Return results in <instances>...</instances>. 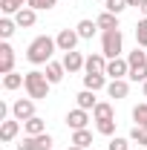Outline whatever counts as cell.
<instances>
[{"instance_id":"cell-1","label":"cell","mask_w":147,"mask_h":150,"mask_svg":"<svg viewBox=\"0 0 147 150\" xmlns=\"http://www.w3.org/2000/svg\"><path fill=\"white\" fill-rule=\"evenodd\" d=\"M55 49H58L55 38L37 35L35 40L26 46V61H29V64H35V67H46V64L52 61V55H55Z\"/></svg>"},{"instance_id":"cell-2","label":"cell","mask_w":147,"mask_h":150,"mask_svg":"<svg viewBox=\"0 0 147 150\" xmlns=\"http://www.w3.org/2000/svg\"><path fill=\"white\" fill-rule=\"evenodd\" d=\"M49 78L46 72H40V69H32V72H26V81H23V90L29 93V98H35V101H43V98H49Z\"/></svg>"},{"instance_id":"cell-3","label":"cell","mask_w":147,"mask_h":150,"mask_svg":"<svg viewBox=\"0 0 147 150\" xmlns=\"http://www.w3.org/2000/svg\"><path fill=\"white\" fill-rule=\"evenodd\" d=\"M101 52L107 55V61H112V58H121V52H124V35H121V29L101 32Z\"/></svg>"},{"instance_id":"cell-4","label":"cell","mask_w":147,"mask_h":150,"mask_svg":"<svg viewBox=\"0 0 147 150\" xmlns=\"http://www.w3.org/2000/svg\"><path fill=\"white\" fill-rule=\"evenodd\" d=\"M32 115H35V98H18V101L12 104V118L29 121Z\"/></svg>"},{"instance_id":"cell-5","label":"cell","mask_w":147,"mask_h":150,"mask_svg":"<svg viewBox=\"0 0 147 150\" xmlns=\"http://www.w3.org/2000/svg\"><path fill=\"white\" fill-rule=\"evenodd\" d=\"M84 72H87V75H107V55H104V52H92V55H87Z\"/></svg>"},{"instance_id":"cell-6","label":"cell","mask_w":147,"mask_h":150,"mask_svg":"<svg viewBox=\"0 0 147 150\" xmlns=\"http://www.w3.org/2000/svg\"><path fill=\"white\" fill-rule=\"evenodd\" d=\"M66 127L69 130H84L87 124H90V110H81V107H75V110H69L66 112Z\"/></svg>"},{"instance_id":"cell-7","label":"cell","mask_w":147,"mask_h":150,"mask_svg":"<svg viewBox=\"0 0 147 150\" xmlns=\"http://www.w3.org/2000/svg\"><path fill=\"white\" fill-rule=\"evenodd\" d=\"M78 40H81V35H78L75 29H61L58 38H55V43H58L61 52H72L75 46H78Z\"/></svg>"},{"instance_id":"cell-8","label":"cell","mask_w":147,"mask_h":150,"mask_svg":"<svg viewBox=\"0 0 147 150\" xmlns=\"http://www.w3.org/2000/svg\"><path fill=\"white\" fill-rule=\"evenodd\" d=\"M9 72H15V49L9 40H3L0 43V75H9Z\"/></svg>"},{"instance_id":"cell-9","label":"cell","mask_w":147,"mask_h":150,"mask_svg":"<svg viewBox=\"0 0 147 150\" xmlns=\"http://www.w3.org/2000/svg\"><path fill=\"white\" fill-rule=\"evenodd\" d=\"M20 127H23V121H18V118H6V121H0V142H3V144L15 142L18 133H20Z\"/></svg>"},{"instance_id":"cell-10","label":"cell","mask_w":147,"mask_h":150,"mask_svg":"<svg viewBox=\"0 0 147 150\" xmlns=\"http://www.w3.org/2000/svg\"><path fill=\"white\" fill-rule=\"evenodd\" d=\"M127 75H130L127 58H112V61H107V78H110V81H115V78H127Z\"/></svg>"},{"instance_id":"cell-11","label":"cell","mask_w":147,"mask_h":150,"mask_svg":"<svg viewBox=\"0 0 147 150\" xmlns=\"http://www.w3.org/2000/svg\"><path fill=\"white\" fill-rule=\"evenodd\" d=\"M84 67H87V58L81 55V52H78V49H72V52H64V69H66V72H81V69H84Z\"/></svg>"},{"instance_id":"cell-12","label":"cell","mask_w":147,"mask_h":150,"mask_svg":"<svg viewBox=\"0 0 147 150\" xmlns=\"http://www.w3.org/2000/svg\"><path fill=\"white\" fill-rule=\"evenodd\" d=\"M107 95L115 98V101L127 98V95H130V81H127V78H115V81H110V84H107Z\"/></svg>"},{"instance_id":"cell-13","label":"cell","mask_w":147,"mask_h":150,"mask_svg":"<svg viewBox=\"0 0 147 150\" xmlns=\"http://www.w3.org/2000/svg\"><path fill=\"white\" fill-rule=\"evenodd\" d=\"M15 23H18L20 29H32V26L37 23V12H35V9H29V6H23L18 15H15Z\"/></svg>"},{"instance_id":"cell-14","label":"cell","mask_w":147,"mask_h":150,"mask_svg":"<svg viewBox=\"0 0 147 150\" xmlns=\"http://www.w3.org/2000/svg\"><path fill=\"white\" fill-rule=\"evenodd\" d=\"M43 72H46V78H49V84H61V81H64V75H66L64 61H49Z\"/></svg>"},{"instance_id":"cell-15","label":"cell","mask_w":147,"mask_h":150,"mask_svg":"<svg viewBox=\"0 0 147 150\" xmlns=\"http://www.w3.org/2000/svg\"><path fill=\"white\" fill-rule=\"evenodd\" d=\"M107 84H110L107 75H87V72H84V90L98 93V90H107Z\"/></svg>"},{"instance_id":"cell-16","label":"cell","mask_w":147,"mask_h":150,"mask_svg":"<svg viewBox=\"0 0 147 150\" xmlns=\"http://www.w3.org/2000/svg\"><path fill=\"white\" fill-rule=\"evenodd\" d=\"M23 133L26 136H40V133H46V121L40 115H32L29 121H23Z\"/></svg>"},{"instance_id":"cell-17","label":"cell","mask_w":147,"mask_h":150,"mask_svg":"<svg viewBox=\"0 0 147 150\" xmlns=\"http://www.w3.org/2000/svg\"><path fill=\"white\" fill-rule=\"evenodd\" d=\"M75 32L81 35V40H92V35L98 32V23H95V20H87V18H84V20H78Z\"/></svg>"},{"instance_id":"cell-18","label":"cell","mask_w":147,"mask_h":150,"mask_svg":"<svg viewBox=\"0 0 147 150\" xmlns=\"http://www.w3.org/2000/svg\"><path fill=\"white\" fill-rule=\"evenodd\" d=\"M23 81H26V75L9 72V75H3V90H6V93H15V90H20V87H23Z\"/></svg>"},{"instance_id":"cell-19","label":"cell","mask_w":147,"mask_h":150,"mask_svg":"<svg viewBox=\"0 0 147 150\" xmlns=\"http://www.w3.org/2000/svg\"><path fill=\"white\" fill-rule=\"evenodd\" d=\"M75 101H78L81 110H95V104H98V98H95L92 90H81V93L75 95Z\"/></svg>"},{"instance_id":"cell-20","label":"cell","mask_w":147,"mask_h":150,"mask_svg":"<svg viewBox=\"0 0 147 150\" xmlns=\"http://www.w3.org/2000/svg\"><path fill=\"white\" fill-rule=\"evenodd\" d=\"M92 118L95 121H104V118H115V110H112L110 101H98L95 110H92Z\"/></svg>"},{"instance_id":"cell-21","label":"cell","mask_w":147,"mask_h":150,"mask_svg":"<svg viewBox=\"0 0 147 150\" xmlns=\"http://www.w3.org/2000/svg\"><path fill=\"white\" fill-rule=\"evenodd\" d=\"M95 23H98V29H104V32L118 29V15H112V12H101V15L95 18Z\"/></svg>"},{"instance_id":"cell-22","label":"cell","mask_w":147,"mask_h":150,"mask_svg":"<svg viewBox=\"0 0 147 150\" xmlns=\"http://www.w3.org/2000/svg\"><path fill=\"white\" fill-rule=\"evenodd\" d=\"M23 6H26V0H0V12H3L6 18H15Z\"/></svg>"},{"instance_id":"cell-23","label":"cell","mask_w":147,"mask_h":150,"mask_svg":"<svg viewBox=\"0 0 147 150\" xmlns=\"http://www.w3.org/2000/svg\"><path fill=\"white\" fill-rule=\"evenodd\" d=\"M18 29H20V26L15 23V18H6V15L0 18V38H3V40H9V38L15 35Z\"/></svg>"},{"instance_id":"cell-24","label":"cell","mask_w":147,"mask_h":150,"mask_svg":"<svg viewBox=\"0 0 147 150\" xmlns=\"http://www.w3.org/2000/svg\"><path fill=\"white\" fill-rule=\"evenodd\" d=\"M72 144H75V147H84V150H87V147L92 144V133L87 130V127H84V130H72Z\"/></svg>"},{"instance_id":"cell-25","label":"cell","mask_w":147,"mask_h":150,"mask_svg":"<svg viewBox=\"0 0 147 150\" xmlns=\"http://www.w3.org/2000/svg\"><path fill=\"white\" fill-rule=\"evenodd\" d=\"M136 46L147 49V18H141L136 23Z\"/></svg>"},{"instance_id":"cell-26","label":"cell","mask_w":147,"mask_h":150,"mask_svg":"<svg viewBox=\"0 0 147 150\" xmlns=\"http://www.w3.org/2000/svg\"><path fill=\"white\" fill-rule=\"evenodd\" d=\"M95 130L101 133V136H107V139H112V136H115V118H104V121H95Z\"/></svg>"},{"instance_id":"cell-27","label":"cell","mask_w":147,"mask_h":150,"mask_svg":"<svg viewBox=\"0 0 147 150\" xmlns=\"http://www.w3.org/2000/svg\"><path fill=\"white\" fill-rule=\"evenodd\" d=\"M130 142H136L139 147H147V127H139V124H136V127L130 130Z\"/></svg>"},{"instance_id":"cell-28","label":"cell","mask_w":147,"mask_h":150,"mask_svg":"<svg viewBox=\"0 0 147 150\" xmlns=\"http://www.w3.org/2000/svg\"><path fill=\"white\" fill-rule=\"evenodd\" d=\"M127 64H130V67H141V64H147V52L141 49V46H136V49L127 55Z\"/></svg>"},{"instance_id":"cell-29","label":"cell","mask_w":147,"mask_h":150,"mask_svg":"<svg viewBox=\"0 0 147 150\" xmlns=\"http://www.w3.org/2000/svg\"><path fill=\"white\" fill-rule=\"evenodd\" d=\"M127 81L144 84V81H147V64H141V67H130V75H127Z\"/></svg>"},{"instance_id":"cell-30","label":"cell","mask_w":147,"mask_h":150,"mask_svg":"<svg viewBox=\"0 0 147 150\" xmlns=\"http://www.w3.org/2000/svg\"><path fill=\"white\" fill-rule=\"evenodd\" d=\"M133 121H136L139 127H147V101L133 107Z\"/></svg>"},{"instance_id":"cell-31","label":"cell","mask_w":147,"mask_h":150,"mask_svg":"<svg viewBox=\"0 0 147 150\" xmlns=\"http://www.w3.org/2000/svg\"><path fill=\"white\" fill-rule=\"evenodd\" d=\"M35 142H37V150H55L52 133H40V136H35Z\"/></svg>"},{"instance_id":"cell-32","label":"cell","mask_w":147,"mask_h":150,"mask_svg":"<svg viewBox=\"0 0 147 150\" xmlns=\"http://www.w3.org/2000/svg\"><path fill=\"white\" fill-rule=\"evenodd\" d=\"M55 3H58V0H26V6L35 9V12H49Z\"/></svg>"},{"instance_id":"cell-33","label":"cell","mask_w":147,"mask_h":150,"mask_svg":"<svg viewBox=\"0 0 147 150\" xmlns=\"http://www.w3.org/2000/svg\"><path fill=\"white\" fill-rule=\"evenodd\" d=\"M127 9V0H107L104 3V12H112V15H121Z\"/></svg>"},{"instance_id":"cell-34","label":"cell","mask_w":147,"mask_h":150,"mask_svg":"<svg viewBox=\"0 0 147 150\" xmlns=\"http://www.w3.org/2000/svg\"><path fill=\"white\" fill-rule=\"evenodd\" d=\"M107 150H130V139H121V136H112Z\"/></svg>"},{"instance_id":"cell-35","label":"cell","mask_w":147,"mask_h":150,"mask_svg":"<svg viewBox=\"0 0 147 150\" xmlns=\"http://www.w3.org/2000/svg\"><path fill=\"white\" fill-rule=\"evenodd\" d=\"M18 150H37V142H35V136H23V142L18 144Z\"/></svg>"},{"instance_id":"cell-36","label":"cell","mask_w":147,"mask_h":150,"mask_svg":"<svg viewBox=\"0 0 147 150\" xmlns=\"http://www.w3.org/2000/svg\"><path fill=\"white\" fill-rule=\"evenodd\" d=\"M6 115H9V107H6V101H0V121H6Z\"/></svg>"},{"instance_id":"cell-37","label":"cell","mask_w":147,"mask_h":150,"mask_svg":"<svg viewBox=\"0 0 147 150\" xmlns=\"http://www.w3.org/2000/svg\"><path fill=\"white\" fill-rule=\"evenodd\" d=\"M144 0H127V6H141Z\"/></svg>"},{"instance_id":"cell-38","label":"cell","mask_w":147,"mask_h":150,"mask_svg":"<svg viewBox=\"0 0 147 150\" xmlns=\"http://www.w3.org/2000/svg\"><path fill=\"white\" fill-rule=\"evenodd\" d=\"M139 9H141V15H144V18H147V0H144V3H141V6H139Z\"/></svg>"},{"instance_id":"cell-39","label":"cell","mask_w":147,"mask_h":150,"mask_svg":"<svg viewBox=\"0 0 147 150\" xmlns=\"http://www.w3.org/2000/svg\"><path fill=\"white\" fill-rule=\"evenodd\" d=\"M141 93H144V98H147V81H144V84H141Z\"/></svg>"},{"instance_id":"cell-40","label":"cell","mask_w":147,"mask_h":150,"mask_svg":"<svg viewBox=\"0 0 147 150\" xmlns=\"http://www.w3.org/2000/svg\"><path fill=\"white\" fill-rule=\"evenodd\" d=\"M69 150H84V147H75V144H72V147H69Z\"/></svg>"},{"instance_id":"cell-41","label":"cell","mask_w":147,"mask_h":150,"mask_svg":"<svg viewBox=\"0 0 147 150\" xmlns=\"http://www.w3.org/2000/svg\"><path fill=\"white\" fill-rule=\"evenodd\" d=\"M101 3H107V0H101Z\"/></svg>"}]
</instances>
